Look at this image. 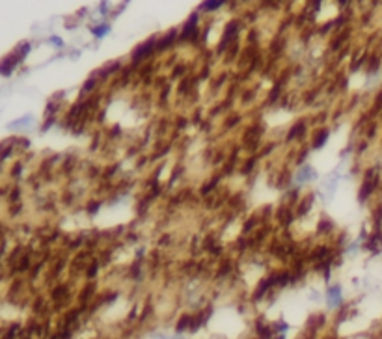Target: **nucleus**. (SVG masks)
Listing matches in <instances>:
<instances>
[{"label": "nucleus", "mask_w": 382, "mask_h": 339, "mask_svg": "<svg viewBox=\"0 0 382 339\" xmlns=\"http://www.w3.org/2000/svg\"><path fill=\"white\" fill-rule=\"evenodd\" d=\"M220 2H224V0H207L203 8H207V10H213V8H216V6L220 4Z\"/></svg>", "instance_id": "nucleus-1"}]
</instances>
